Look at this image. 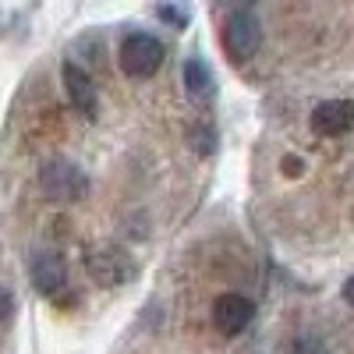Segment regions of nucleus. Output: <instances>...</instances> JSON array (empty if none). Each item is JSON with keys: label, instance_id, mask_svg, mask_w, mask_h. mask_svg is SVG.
Masks as SVG:
<instances>
[{"label": "nucleus", "instance_id": "8", "mask_svg": "<svg viewBox=\"0 0 354 354\" xmlns=\"http://www.w3.org/2000/svg\"><path fill=\"white\" fill-rule=\"evenodd\" d=\"M28 277H32V287L39 294H57L64 283H68V266L61 255L53 252H39L32 259V270H28Z\"/></svg>", "mask_w": 354, "mask_h": 354}, {"label": "nucleus", "instance_id": "6", "mask_svg": "<svg viewBox=\"0 0 354 354\" xmlns=\"http://www.w3.org/2000/svg\"><path fill=\"white\" fill-rule=\"evenodd\" d=\"M252 319H255V305L245 298V294H223V298H216V305H213V322L227 337L245 333L252 326Z\"/></svg>", "mask_w": 354, "mask_h": 354}, {"label": "nucleus", "instance_id": "10", "mask_svg": "<svg viewBox=\"0 0 354 354\" xmlns=\"http://www.w3.org/2000/svg\"><path fill=\"white\" fill-rule=\"evenodd\" d=\"M290 354H330V351H326V344L315 340V337H301L298 344L290 347Z\"/></svg>", "mask_w": 354, "mask_h": 354}, {"label": "nucleus", "instance_id": "1", "mask_svg": "<svg viewBox=\"0 0 354 354\" xmlns=\"http://www.w3.org/2000/svg\"><path fill=\"white\" fill-rule=\"evenodd\" d=\"M220 39H223V50H227L230 61L234 64H245V61H252V57L259 53V46H262V25H259V18L248 8L230 11L223 18Z\"/></svg>", "mask_w": 354, "mask_h": 354}, {"label": "nucleus", "instance_id": "2", "mask_svg": "<svg viewBox=\"0 0 354 354\" xmlns=\"http://www.w3.org/2000/svg\"><path fill=\"white\" fill-rule=\"evenodd\" d=\"M39 185H43V195L53 198V202H78L88 195V177L78 163L71 160H46L43 170H39Z\"/></svg>", "mask_w": 354, "mask_h": 354}, {"label": "nucleus", "instance_id": "12", "mask_svg": "<svg viewBox=\"0 0 354 354\" xmlns=\"http://www.w3.org/2000/svg\"><path fill=\"white\" fill-rule=\"evenodd\" d=\"M11 315V298H8V290L0 287V319H8Z\"/></svg>", "mask_w": 354, "mask_h": 354}, {"label": "nucleus", "instance_id": "7", "mask_svg": "<svg viewBox=\"0 0 354 354\" xmlns=\"http://www.w3.org/2000/svg\"><path fill=\"white\" fill-rule=\"evenodd\" d=\"M312 128L322 138H340L354 128V100H326L312 110Z\"/></svg>", "mask_w": 354, "mask_h": 354}, {"label": "nucleus", "instance_id": "11", "mask_svg": "<svg viewBox=\"0 0 354 354\" xmlns=\"http://www.w3.org/2000/svg\"><path fill=\"white\" fill-rule=\"evenodd\" d=\"M156 15H160V18H167V21H174V25H185V15H181V11H174L170 0H163V4L156 8Z\"/></svg>", "mask_w": 354, "mask_h": 354}, {"label": "nucleus", "instance_id": "3", "mask_svg": "<svg viewBox=\"0 0 354 354\" xmlns=\"http://www.w3.org/2000/svg\"><path fill=\"white\" fill-rule=\"evenodd\" d=\"M88 266V277H93L100 287H124L138 270H135V262L124 248H117V245H100L88 252L85 259Z\"/></svg>", "mask_w": 354, "mask_h": 354}, {"label": "nucleus", "instance_id": "14", "mask_svg": "<svg viewBox=\"0 0 354 354\" xmlns=\"http://www.w3.org/2000/svg\"><path fill=\"white\" fill-rule=\"evenodd\" d=\"M344 301L354 308V277H347V283H344Z\"/></svg>", "mask_w": 354, "mask_h": 354}, {"label": "nucleus", "instance_id": "5", "mask_svg": "<svg viewBox=\"0 0 354 354\" xmlns=\"http://www.w3.org/2000/svg\"><path fill=\"white\" fill-rule=\"evenodd\" d=\"M61 78H64V93H68L71 106H75L82 117H88V121H96V113H100V93H96L93 75H88L78 61H64Z\"/></svg>", "mask_w": 354, "mask_h": 354}, {"label": "nucleus", "instance_id": "13", "mask_svg": "<svg viewBox=\"0 0 354 354\" xmlns=\"http://www.w3.org/2000/svg\"><path fill=\"white\" fill-rule=\"evenodd\" d=\"M216 4H223V8H234V11H241V8H252V0H216Z\"/></svg>", "mask_w": 354, "mask_h": 354}, {"label": "nucleus", "instance_id": "4", "mask_svg": "<svg viewBox=\"0 0 354 354\" xmlns=\"http://www.w3.org/2000/svg\"><path fill=\"white\" fill-rule=\"evenodd\" d=\"M163 64V43L149 32H131L121 43V68L131 78H153Z\"/></svg>", "mask_w": 354, "mask_h": 354}, {"label": "nucleus", "instance_id": "9", "mask_svg": "<svg viewBox=\"0 0 354 354\" xmlns=\"http://www.w3.org/2000/svg\"><path fill=\"white\" fill-rule=\"evenodd\" d=\"M185 88L195 103H209L213 93H216V82H213V71L202 57H188L185 61Z\"/></svg>", "mask_w": 354, "mask_h": 354}]
</instances>
